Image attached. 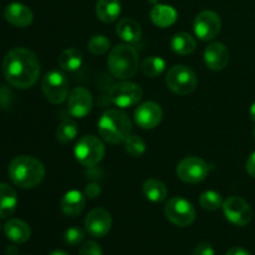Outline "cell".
<instances>
[{
    "label": "cell",
    "mask_w": 255,
    "mask_h": 255,
    "mask_svg": "<svg viewBox=\"0 0 255 255\" xmlns=\"http://www.w3.org/2000/svg\"><path fill=\"white\" fill-rule=\"evenodd\" d=\"M2 74L11 86L30 89L40 76V62L36 55L25 47L10 50L2 61Z\"/></svg>",
    "instance_id": "obj_1"
},
{
    "label": "cell",
    "mask_w": 255,
    "mask_h": 255,
    "mask_svg": "<svg viewBox=\"0 0 255 255\" xmlns=\"http://www.w3.org/2000/svg\"><path fill=\"white\" fill-rule=\"evenodd\" d=\"M9 177L20 188H34L44 179L45 167L35 157L17 156L10 162Z\"/></svg>",
    "instance_id": "obj_2"
},
{
    "label": "cell",
    "mask_w": 255,
    "mask_h": 255,
    "mask_svg": "<svg viewBox=\"0 0 255 255\" xmlns=\"http://www.w3.org/2000/svg\"><path fill=\"white\" fill-rule=\"evenodd\" d=\"M99 133L102 139L111 144H119L131 134L132 124L125 112L120 110H107L100 119Z\"/></svg>",
    "instance_id": "obj_3"
},
{
    "label": "cell",
    "mask_w": 255,
    "mask_h": 255,
    "mask_svg": "<svg viewBox=\"0 0 255 255\" xmlns=\"http://www.w3.org/2000/svg\"><path fill=\"white\" fill-rule=\"evenodd\" d=\"M107 65L112 76L119 80H127L133 76L138 70V54L129 45H116L110 51Z\"/></svg>",
    "instance_id": "obj_4"
},
{
    "label": "cell",
    "mask_w": 255,
    "mask_h": 255,
    "mask_svg": "<svg viewBox=\"0 0 255 255\" xmlns=\"http://www.w3.org/2000/svg\"><path fill=\"white\" fill-rule=\"evenodd\" d=\"M77 162L84 167H95L105 156V144L101 139L92 134L81 137L74 149Z\"/></svg>",
    "instance_id": "obj_5"
},
{
    "label": "cell",
    "mask_w": 255,
    "mask_h": 255,
    "mask_svg": "<svg viewBox=\"0 0 255 255\" xmlns=\"http://www.w3.org/2000/svg\"><path fill=\"white\" fill-rule=\"evenodd\" d=\"M166 84L172 92L186 96L196 90L198 80H197L196 74L189 67L176 65L167 72Z\"/></svg>",
    "instance_id": "obj_6"
},
{
    "label": "cell",
    "mask_w": 255,
    "mask_h": 255,
    "mask_svg": "<svg viewBox=\"0 0 255 255\" xmlns=\"http://www.w3.org/2000/svg\"><path fill=\"white\" fill-rule=\"evenodd\" d=\"M42 94L51 104L60 105L69 96V80L64 72L51 70L42 79Z\"/></svg>",
    "instance_id": "obj_7"
},
{
    "label": "cell",
    "mask_w": 255,
    "mask_h": 255,
    "mask_svg": "<svg viewBox=\"0 0 255 255\" xmlns=\"http://www.w3.org/2000/svg\"><path fill=\"white\" fill-rule=\"evenodd\" d=\"M164 214L171 223L177 227H188L196 219V208L182 197H173L167 202Z\"/></svg>",
    "instance_id": "obj_8"
},
{
    "label": "cell",
    "mask_w": 255,
    "mask_h": 255,
    "mask_svg": "<svg viewBox=\"0 0 255 255\" xmlns=\"http://www.w3.org/2000/svg\"><path fill=\"white\" fill-rule=\"evenodd\" d=\"M110 101L121 109L134 106L143 97V91L138 84L131 81H122L114 85L109 92Z\"/></svg>",
    "instance_id": "obj_9"
},
{
    "label": "cell",
    "mask_w": 255,
    "mask_h": 255,
    "mask_svg": "<svg viewBox=\"0 0 255 255\" xmlns=\"http://www.w3.org/2000/svg\"><path fill=\"white\" fill-rule=\"evenodd\" d=\"M209 173V166L198 157H186L177 166V174L179 179L186 183H201Z\"/></svg>",
    "instance_id": "obj_10"
},
{
    "label": "cell",
    "mask_w": 255,
    "mask_h": 255,
    "mask_svg": "<svg viewBox=\"0 0 255 255\" xmlns=\"http://www.w3.org/2000/svg\"><path fill=\"white\" fill-rule=\"evenodd\" d=\"M224 217L237 227H244L251 223L253 218V211L251 206L243 198L232 196L222 204Z\"/></svg>",
    "instance_id": "obj_11"
},
{
    "label": "cell",
    "mask_w": 255,
    "mask_h": 255,
    "mask_svg": "<svg viewBox=\"0 0 255 255\" xmlns=\"http://www.w3.org/2000/svg\"><path fill=\"white\" fill-rule=\"evenodd\" d=\"M221 27V17L212 10H204V11L199 12L194 19V32L203 41H211L214 37L218 36Z\"/></svg>",
    "instance_id": "obj_12"
},
{
    "label": "cell",
    "mask_w": 255,
    "mask_h": 255,
    "mask_svg": "<svg viewBox=\"0 0 255 255\" xmlns=\"http://www.w3.org/2000/svg\"><path fill=\"white\" fill-rule=\"evenodd\" d=\"M94 106L92 95L86 87H75L69 95L67 110L69 114L75 119H84L91 112Z\"/></svg>",
    "instance_id": "obj_13"
},
{
    "label": "cell",
    "mask_w": 255,
    "mask_h": 255,
    "mask_svg": "<svg viewBox=\"0 0 255 255\" xmlns=\"http://www.w3.org/2000/svg\"><path fill=\"white\" fill-rule=\"evenodd\" d=\"M112 217L109 211L104 208H95L87 214L85 219L86 232L94 238H102L111 231Z\"/></svg>",
    "instance_id": "obj_14"
},
{
    "label": "cell",
    "mask_w": 255,
    "mask_h": 255,
    "mask_svg": "<svg viewBox=\"0 0 255 255\" xmlns=\"http://www.w3.org/2000/svg\"><path fill=\"white\" fill-rule=\"evenodd\" d=\"M163 117L161 106L156 102L147 101L134 110V121L143 129H152L158 126Z\"/></svg>",
    "instance_id": "obj_15"
},
{
    "label": "cell",
    "mask_w": 255,
    "mask_h": 255,
    "mask_svg": "<svg viewBox=\"0 0 255 255\" xmlns=\"http://www.w3.org/2000/svg\"><path fill=\"white\" fill-rule=\"evenodd\" d=\"M229 62V51L222 42H212L204 50V64L213 71H222Z\"/></svg>",
    "instance_id": "obj_16"
},
{
    "label": "cell",
    "mask_w": 255,
    "mask_h": 255,
    "mask_svg": "<svg viewBox=\"0 0 255 255\" xmlns=\"http://www.w3.org/2000/svg\"><path fill=\"white\" fill-rule=\"evenodd\" d=\"M4 17L9 24L16 27H26L34 20L32 11L21 2H11L4 10Z\"/></svg>",
    "instance_id": "obj_17"
},
{
    "label": "cell",
    "mask_w": 255,
    "mask_h": 255,
    "mask_svg": "<svg viewBox=\"0 0 255 255\" xmlns=\"http://www.w3.org/2000/svg\"><path fill=\"white\" fill-rule=\"evenodd\" d=\"M85 206H86V196L76 189L66 192L60 201L61 211L69 217H76L81 214Z\"/></svg>",
    "instance_id": "obj_18"
},
{
    "label": "cell",
    "mask_w": 255,
    "mask_h": 255,
    "mask_svg": "<svg viewBox=\"0 0 255 255\" xmlns=\"http://www.w3.org/2000/svg\"><path fill=\"white\" fill-rule=\"evenodd\" d=\"M4 233L9 241L12 243L22 244L26 243L31 236V231H30L29 224L25 223L21 219H9L5 223Z\"/></svg>",
    "instance_id": "obj_19"
},
{
    "label": "cell",
    "mask_w": 255,
    "mask_h": 255,
    "mask_svg": "<svg viewBox=\"0 0 255 255\" xmlns=\"http://www.w3.org/2000/svg\"><path fill=\"white\" fill-rule=\"evenodd\" d=\"M178 14L174 7L164 4H156L151 10V20L159 27H168L176 22Z\"/></svg>",
    "instance_id": "obj_20"
},
{
    "label": "cell",
    "mask_w": 255,
    "mask_h": 255,
    "mask_svg": "<svg viewBox=\"0 0 255 255\" xmlns=\"http://www.w3.org/2000/svg\"><path fill=\"white\" fill-rule=\"evenodd\" d=\"M121 14V2L120 0H97L96 2V16L102 22L116 21Z\"/></svg>",
    "instance_id": "obj_21"
},
{
    "label": "cell",
    "mask_w": 255,
    "mask_h": 255,
    "mask_svg": "<svg viewBox=\"0 0 255 255\" xmlns=\"http://www.w3.org/2000/svg\"><path fill=\"white\" fill-rule=\"evenodd\" d=\"M17 206L15 189L6 183H0V218L10 217Z\"/></svg>",
    "instance_id": "obj_22"
},
{
    "label": "cell",
    "mask_w": 255,
    "mask_h": 255,
    "mask_svg": "<svg viewBox=\"0 0 255 255\" xmlns=\"http://www.w3.org/2000/svg\"><path fill=\"white\" fill-rule=\"evenodd\" d=\"M116 32L126 42H137L141 39L142 35L139 24L131 17H125V19L120 20L116 27Z\"/></svg>",
    "instance_id": "obj_23"
},
{
    "label": "cell",
    "mask_w": 255,
    "mask_h": 255,
    "mask_svg": "<svg viewBox=\"0 0 255 255\" xmlns=\"http://www.w3.org/2000/svg\"><path fill=\"white\" fill-rule=\"evenodd\" d=\"M142 192H143V196L153 203H161L167 198L166 184L157 178H149L144 181Z\"/></svg>",
    "instance_id": "obj_24"
},
{
    "label": "cell",
    "mask_w": 255,
    "mask_h": 255,
    "mask_svg": "<svg viewBox=\"0 0 255 255\" xmlns=\"http://www.w3.org/2000/svg\"><path fill=\"white\" fill-rule=\"evenodd\" d=\"M82 65V52L75 47L64 50L59 56V66L64 71H76Z\"/></svg>",
    "instance_id": "obj_25"
},
{
    "label": "cell",
    "mask_w": 255,
    "mask_h": 255,
    "mask_svg": "<svg viewBox=\"0 0 255 255\" xmlns=\"http://www.w3.org/2000/svg\"><path fill=\"white\" fill-rule=\"evenodd\" d=\"M197 42L188 32H178L171 40V47L176 54L189 55L196 50Z\"/></svg>",
    "instance_id": "obj_26"
},
{
    "label": "cell",
    "mask_w": 255,
    "mask_h": 255,
    "mask_svg": "<svg viewBox=\"0 0 255 255\" xmlns=\"http://www.w3.org/2000/svg\"><path fill=\"white\" fill-rule=\"evenodd\" d=\"M166 62L159 56H149L141 64V71L147 77H157L164 71Z\"/></svg>",
    "instance_id": "obj_27"
},
{
    "label": "cell",
    "mask_w": 255,
    "mask_h": 255,
    "mask_svg": "<svg viewBox=\"0 0 255 255\" xmlns=\"http://www.w3.org/2000/svg\"><path fill=\"white\" fill-rule=\"evenodd\" d=\"M79 133L77 125L72 120H64L61 124L57 126L56 129V138L61 143H69Z\"/></svg>",
    "instance_id": "obj_28"
},
{
    "label": "cell",
    "mask_w": 255,
    "mask_h": 255,
    "mask_svg": "<svg viewBox=\"0 0 255 255\" xmlns=\"http://www.w3.org/2000/svg\"><path fill=\"white\" fill-rule=\"evenodd\" d=\"M125 151L129 154L131 157L138 158L146 151V143L143 139L138 136H132L129 134L126 139H125Z\"/></svg>",
    "instance_id": "obj_29"
},
{
    "label": "cell",
    "mask_w": 255,
    "mask_h": 255,
    "mask_svg": "<svg viewBox=\"0 0 255 255\" xmlns=\"http://www.w3.org/2000/svg\"><path fill=\"white\" fill-rule=\"evenodd\" d=\"M199 204L206 211H217L219 207H222L223 201H222L221 194L214 191H207L202 193L199 198Z\"/></svg>",
    "instance_id": "obj_30"
},
{
    "label": "cell",
    "mask_w": 255,
    "mask_h": 255,
    "mask_svg": "<svg viewBox=\"0 0 255 255\" xmlns=\"http://www.w3.org/2000/svg\"><path fill=\"white\" fill-rule=\"evenodd\" d=\"M110 46H111V41L104 35H95L89 40V44H87L90 52H92L94 55L105 54L109 51Z\"/></svg>",
    "instance_id": "obj_31"
},
{
    "label": "cell",
    "mask_w": 255,
    "mask_h": 255,
    "mask_svg": "<svg viewBox=\"0 0 255 255\" xmlns=\"http://www.w3.org/2000/svg\"><path fill=\"white\" fill-rule=\"evenodd\" d=\"M85 239V232L81 228L77 227H71V228L66 229L64 234V241L65 243L69 246H79L82 243Z\"/></svg>",
    "instance_id": "obj_32"
},
{
    "label": "cell",
    "mask_w": 255,
    "mask_h": 255,
    "mask_svg": "<svg viewBox=\"0 0 255 255\" xmlns=\"http://www.w3.org/2000/svg\"><path fill=\"white\" fill-rule=\"evenodd\" d=\"M79 255H102V249L96 242H85L80 248Z\"/></svg>",
    "instance_id": "obj_33"
},
{
    "label": "cell",
    "mask_w": 255,
    "mask_h": 255,
    "mask_svg": "<svg viewBox=\"0 0 255 255\" xmlns=\"http://www.w3.org/2000/svg\"><path fill=\"white\" fill-rule=\"evenodd\" d=\"M193 255H216V252H214V248L211 243L203 242L194 248Z\"/></svg>",
    "instance_id": "obj_34"
},
{
    "label": "cell",
    "mask_w": 255,
    "mask_h": 255,
    "mask_svg": "<svg viewBox=\"0 0 255 255\" xmlns=\"http://www.w3.org/2000/svg\"><path fill=\"white\" fill-rule=\"evenodd\" d=\"M100 193H101V188H100L99 184H96V183L87 184L86 196L89 197V198H96Z\"/></svg>",
    "instance_id": "obj_35"
},
{
    "label": "cell",
    "mask_w": 255,
    "mask_h": 255,
    "mask_svg": "<svg viewBox=\"0 0 255 255\" xmlns=\"http://www.w3.org/2000/svg\"><path fill=\"white\" fill-rule=\"evenodd\" d=\"M246 168L249 176H252L253 178H255V152H253V153L249 156L248 161H247V164H246Z\"/></svg>",
    "instance_id": "obj_36"
},
{
    "label": "cell",
    "mask_w": 255,
    "mask_h": 255,
    "mask_svg": "<svg viewBox=\"0 0 255 255\" xmlns=\"http://www.w3.org/2000/svg\"><path fill=\"white\" fill-rule=\"evenodd\" d=\"M226 255H252V254L249 253L248 251H246V249L241 248V247H234V248L229 249Z\"/></svg>",
    "instance_id": "obj_37"
},
{
    "label": "cell",
    "mask_w": 255,
    "mask_h": 255,
    "mask_svg": "<svg viewBox=\"0 0 255 255\" xmlns=\"http://www.w3.org/2000/svg\"><path fill=\"white\" fill-rule=\"evenodd\" d=\"M249 115H251L252 121L255 122V102L251 106V110H249Z\"/></svg>",
    "instance_id": "obj_38"
},
{
    "label": "cell",
    "mask_w": 255,
    "mask_h": 255,
    "mask_svg": "<svg viewBox=\"0 0 255 255\" xmlns=\"http://www.w3.org/2000/svg\"><path fill=\"white\" fill-rule=\"evenodd\" d=\"M17 254V249L14 248V247H9L7 248V255H16Z\"/></svg>",
    "instance_id": "obj_39"
},
{
    "label": "cell",
    "mask_w": 255,
    "mask_h": 255,
    "mask_svg": "<svg viewBox=\"0 0 255 255\" xmlns=\"http://www.w3.org/2000/svg\"><path fill=\"white\" fill-rule=\"evenodd\" d=\"M49 255H69V254H67L66 252H64V251H59V249H57V251L51 252V253H50Z\"/></svg>",
    "instance_id": "obj_40"
},
{
    "label": "cell",
    "mask_w": 255,
    "mask_h": 255,
    "mask_svg": "<svg viewBox=\"0 0 255 255\" xmlns=\"http://www.w3.org/2000/svg\"><path fill=\"white\" fill-rule=\"evenodd\" d=\"M148 1H149V2H156L157 0H148Z\"/></svg>",
    "instance_id": "obj_41"
},
{
    "label": "cell",
    "mask_w": 255,
    "mask_h": 255,
    "mask_svg": "<svg viewBox=\"0 0 255 255\" xmlns=\"http://www.w3.org/2000/svg\"><path fill=\"white\" fill-rule=\"evenodd\" d=\"M254 137H255V129H254Z\"/></svg>",
    "instance_id": "obj_42"
}]
</instances>
